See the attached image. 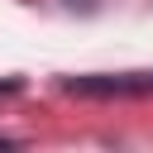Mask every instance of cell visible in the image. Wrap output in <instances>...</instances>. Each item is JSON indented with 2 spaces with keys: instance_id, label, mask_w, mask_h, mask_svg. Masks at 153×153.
<instances>
[{
  "instance_id": "cell-1",
  "label": "cell",
  "mask_w": 153,
  "mask_h": 153,
  "mask_svg": "<svg viewBox=\"0 0 153 153\" xmlns=\"http://www.w3.org/2000/svg\"><path fill=\"white\" fill-rule=\"evenodd\" d=\"M62 91L81 100H129V96H148L153 76H67Z\"/></svg>"
}]
</instances>
